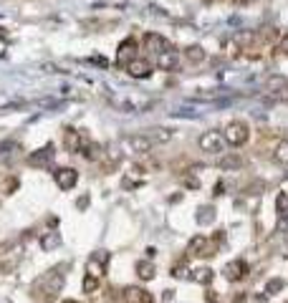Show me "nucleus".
Instances as JSON below:
<instances>
[{
	"instance_id": "5701e85b",
	"label": "nucleus",
	"mask_w": 288,
	"mask_h": 303,
	"mask_svg": "<svg viewBox=\"0 0 288 303\" xmlns=\"http://www.w3.org/2000/svg\"><path fill=\"white\" fill-rule=\"evenodd\" d=\"M190 273V268H187V258H182V261H177L175 266H172V276L175 278H185Z\"/></svg>"
},
{
	"instance_id": "0eeeda50",
	"label": "nucleus",
	"mask_w": 288,
	"mask_h": 303,
	"mask_svg": "<svg viewBox=\"0 0 288 303\" xmlns=\"http://www.w3.org/2000/svg\"><path fill=\"white\" fill-rule=\"evenodd\" d=\"M144 48L159 56V53H164V51H172V43H170L164 35H159V33H147V35H144Z\"/></svg>"
},
{
	"instance_id": "6ab92c4d",
	"label": "nucleus",
	"mask_w": 288,
	"mask_h": 303,
	"mask_svg": "<svg viewBox=\"0 0 288 303\" xmlns=\"http://www.w3.org/2000/svg\"><path fill=\"white\" fill-rule=\"evenodd\" d=\"M205 243H208V238H205V235L192 238V240H190V245H187V255H200V253H202V248H205Z\"/></svg>"
},
{
	"instance_id": "6e6552de",
	"label": "nucleus",
	"mask_w": 288,
	"mask_h": 303,
	"mask_svg": "<svg viewBox=\"0 0 288 303\" xmlns=\"http://www.w3.org/2000/svg\"><path fill=\"white\" fill-rule=\"evenodd\" d=\"M223 144H225V137L220 132H205L200 137V149L202 152H223Z\"/></svg>"
},
{
	"instance_id": "c756f323",
	"label": "nucleus",
	"mask_w": 288,
	"mask_h": 303,
	"mask_svg": "<svg viewBox=\"0 0 288 303\" xmlns=\"http://www.w3.org/2000/svg\"><path fill=\"white\" fill-rule=\"evenodd\" d=\"M205 303H218V293H215V291H210V293L205 296Z\"/></svg>"
},
{
	"instance_id": "2eb2a0df",
	"label": "nucleus",
	"mask_w": 288,
	"mask_h": 303,
	"mask_svg": "<svg viewBox=\"0 0 288 303\" xmlns=\"http://www.w3.org/2000/svg\"><path fill=\"white\" fill-rule=\"evenodd\" d=\"M243 164H245V159L240 154H228V157H220V162H218L220 169H240Z\"/></svg>"
},
{
	"instance_id": "cd10ccee",
	"label": "nucleus",
	"mask_w": 288,
	"mask_h": 303,
	"mask_svg": "<svg viewBox=\"0 0 288 303\" xmlns=\"http://www.w3.org/2000/svg\"><path fill=\"white\" fill-rule=\"evenodd\" d=\"M281 288H283V281H281V278H276V281H271V283H268V288H266V291H268V293H278Z\"/></svg>"
},
{
	"instance_id": "473e14b6",
	"label": "nucleus",
	"mask_w": 288,
	"mask_h": 303,
	"mask_svg": "<svg viewBox=\"0 0 288 303\" xmlns=\"http://www.w3.org/2000/svg\"><path fill=\"white\" fill-rule=\"evenodd\" d=\"M185 185H187V187H197V180H192V177H190V180H185Z\"/></svg>"
},
{
	"instance_id": "a878e982",
	"label": "nucleus",
	"mask_w": 288,
	"mask_h": 303,
	"mask_svg": "<svg viewBox=\"0 0 288 303\" xmlns=\"http://www.w3.org/2000/svg\"><path fill=\"white\" fill-rule=\"evenodd\" d=\"M58 243H61V238L53 233V235H46V238L40 240V248H43V250H51V248H56Z\"/></svg>"
},
{
	"instance_id": "bb28decb",
	"label": "nucleus",
	"mask_w": 288,
	"mask_h": 303,
	"mask_svg": "<svg viewBox=\"0 0 288 303\" xmlns=\"http://www.w3.org/2000/svg\"><path fill=\"white\" fill-rule=\"evenodd\" d=\"M286 86H288V81L281 78V76H276V78L268 81V89H271V91H278V89H286Z\"/></svg>"
},
{
	"instance_id": "f8f14e48",
	"label": "nucleus",
	"mask_w": 288,
	"mask_h": 303,
	"mask_svg": "<svg viewBox=\"0 0 288 303\" xmlns=\"http://www.w3.org/2000/svg\"><path fill=\"white\" fill-rule=\"evenodd\" d=\"M124 303H154L152 293L144 291V288H137V286H127L124 293H121Z\"/></svg>"
},
{
	"instance_id": "9d476101",
	"label": "nucleus",
	"mask_w": 288,
	"mask_h": 303,
	"mask_svg": "<svg viewBox=\"0 0 288 303\" xmlns=\"http://www.w3.org/2000/svg\"><path fill=\"white\" fill-rule=\"evenodd\" d=\"M127 73L132 78H149L152 76V63L147 58H134L127 63Z\"/></svg>"
},
{
	"instance_id": "9b49d317",
	"label": "nucleus",
	"mask_w": 288,
	"mask_h": 303,
	"mask_svg": "<svg viewBox=\"0 0 288 303\" xmlns=\"http://www.w3.org/2000/svg\"><path fill=\"white\" fill-rule=\"evenodd\" d=\"M129 152H137V154H142V152H149L152 149V142H149V137L147 134H134V137H124V142H121Z\"/></svg>"
},
{
	"instance_id": "39448f33",
	"label": "nucleus",
	"mask_w": 288,
	"mask_h": 303,
	"mask_svg": "<svg viewBox=\"0 0 288 303\" xmlns=\"http://www.w3.org/2000/svg\"><path fill=\"white\" fill-rule=\"evenodd\" d=\"M53 180L61 190H71L78 182V172L73 167H58V169H53Z\"/></svg>"
},
{
	"instance_id": "412c9836",
	"label": "nucleus",
	"mask_w": 288,
	"mask_h": 303,
	"mask_svg": "<svg viewBox=\"0 0 288 303\" xmlns=\"http://www.w3.org/2000/svg\"><path fill=\"white\" fill-rule=\"evenodd\" d=\"M81 149H84V157H86L89 162H96V159L101 157V147L94 144V142H91V144H81Z\"/></svg>"
},
{
	"instance_id": "c85d7f7f",
	"label": "nucleus",
	"mask_w": 288,
	"mask_h": 303,
	"mask_svg": "<svg viewBox=\"0 0 288 303\" xmlns=\"http://www.w3.org/2000/svg\"><path fill=\"white\" fill-rule=\"evenodd\" d=\"M276 207H278V212H286V210H288V197L283 195V192L278 195V200H276Z\"/></svg>"
},
{
	"instance_id": "f257e3e1",
	"label": "nucleus",
	"mask_w": 288,
	"mask_h": 303,
	"mask_svg": "<svg viewBox=\"0 0 288 303\" xmlns=\"http://www.w3.org/2000/svg\"><path fill=\"white\" fill-rule=\"evenodd\" d=\"M61 288H63V273H58V268H56V271L43 273L30 286V296H33V301H38V303H53L58 298Z\"/></svg>"
},
{
	"instance_id": "7c9ffc66",
	"label": "nucleus",
	"mask_w": 288,
	"mask_h": 303,
	"mask_svg": "<svg viewBox=\"0 0 288 303\" xmlns=\"http://www.w3.org/2000/svg\"><path fill=\"white\" fill-rule=\"evenodd\" d=\"M281 51H283V53H288V35H283V38H281Z\"/></svg>"
},
{
	"instance_id": "4be33fe9",
	"label": "nucleus",
	"mask_w": 288,
	"mask_h": 303,
	"mask_svg": "<svg viewBox=\"0 0 288 303\" xmlns=\"http://www.w3.org/2000/svg\"><path fill=\"white\" fill-rule=\"evenodd\" d=\"M213 220H215V207H210V205L200 207V212H197V223H200V225H208V223H213Z\"/></svg>"
},
{
	"instance_id": "f03ea898",
	"label": "nucleus",
	"mask_w": 288,
	"mask_h": 303,
	"mask_svg": "<svg viewBox=\"0 0 288 303\" xmlns=\"http://www.w3.org/2000/svg\"><path fill=\"white\" fill-rule=\"evenodd\" d=\"M225 142L230 144V147H243L248 139H251V129H248V124L245 121H230L228 126H225Z\"/></svg>"
},
{
	"instance_id": "1a4fd4ad",
	"label": "nucleus",
	"mask_w": 288,
	"mask_h": 303,
	"mask_svg": "<svg viewBox=\"0 0 288 303\" xmlns=\"http://www.w3.org/2000/svg\"><path fill=\"white\" fill-rule=\"evenodd\" d=\"M248 273H251V268H248L245 261H233V263H228V266L223 268V276H225L228 281H233V283L243 281Z\"/></svg>"
},
{
	"instance_id": "72a5a7b5",
	"label": "nucleus",
	"mask_w": 288,
	"mask_h": 303,
	"mask_svg": "<svg viewBox=\"0 0 288 303\" xmlns=\"http://www.w3.org/2000/svg\"><path fill=\"white\" fill-rule=\"evenodd\" d=\"M63 303H78V301H63Z\"/></svg>"
},
{
	"instance_id": "4468645a",
	"label": "nucleus",
	"mask_w": 288,
	"mask_h": 303,
	"mask_svg": "<svg viewBox=\"0 0 288 303\" xmlns=\"http://www.w3.org/2000/svg\"><path fill=\"white\" fill-rule=\"evenodd\" d=\"M157 66H159L162 71H172V68H177V53H175V48L159 53V56H157Z\"/></svg>"
},
{
	"instance_id": "a211bd4d",
	"label": "nucleus",
	"mask_w": 288,
	"mask_h": 303,
	"mask_svg": "<svg viewBox=\"0 0 288 303\" xmlns=\"http://www.w3.org/2000/svg\"><path fill=\"white\" fill-rule=\"evenodd\" d=\"M149 142L152 144H164V142H170L172 139V132H167V129H149Z\"/></svg>"
},
{
	"instance_id": "2f4dec72",
	"label": "nucleus",
	"mask_w": 288,
	"mask_h": 303,
	"mask_svg": "<svg viewBox=\"0 0 288 303\" xmlns=\"http://www.w3.org/2000/svg\"><path fill=\"white\" fill-rule=\"evenodd\" d=\"M86 205H89V195H84V197H81V200H78V207H81V210H84V207H86Z\"/></svg>"
},
{
	"instance_id": "aec40b11",
	"label": "nucleus",
	"mask_w": 288,
	"mask_h": 303,
	"mask_svg": "<svg viewBox=\"0 0 288 303\" xmlns=\"http://www.w3.org/2000/svg\"><path fill=\"white\" fill-rule=\"evenodd\" d=\"M185 56H187L190 63H202V61H205V51H202L200 46H190V48L185 51Z\"/></svg>"
},
{
	"instance_id": "f3484780",
	"label": "nucleus",
	"mask_w": 288,
	"mask_h": 303,
	"mask_svg": "<svg viewBox=\"0 0 288 303\" xmlns=\"http://www.w3.org/2000/svg\"><path fill=\"white\" fill-rule=\"evenodd\" d=\"M192 273V281L195 283H200V286H208V283H213V271L210 268H195V271H190Z\"/></svg>"
},
{
	"instance_id": "dca6fc26",
	"label": "nucleus",
	"mask_w": 288,
	"mask_h": 303,
	"mask_svg": "<svg viewBox=\"0 0 288 303\" xmlns=\"http://www.w3.org/2000/svg\"><path fill=\"white\" fill-rule=\"evenodd\" d=\"M134 271H137L139 281H152V278H154V263H152V261H139V263L134 266Z\"/></svg>"
},
{
	"instance_id": "f704fd0d",
	"label": "nucleus",
	"mask_w": 288,
	"mask_h": 303,
	"mask_svg": "<svg viewBox=\"0 0 288 303\" xmlns=\"http://www.w3.org/2000/svg\"><path fill=\"white\" fill-rule=\"evenodd\" d=\"M286 303H288V301H286Z\"/></svg>"
},
{
	"instance_id": "7ed1b4c3",
	"label": "nucleus",
	"mask_w": 288,
	"mask_h": 303,
	"mask_svg": "<svg viewBox=\"0 0 288 303\" xmlns=\"http://www.w3.org/2000/svg\"><path fill=\"white\" fill-rule=\"evenodd\" d=\"M106 263H109V253H106V250H96V253L89 258V263H86V273L101 281L104 273H106Z\"/></svg>"
},
{
	"instance_id": "ddd939ff",
	"label": "nucleus",
	"mask_w": 288,
	"mask_h": 303,
	"mask_svg": "<svg viewBox=\"0 0 288 303\" xmlns=\"http://www.w3.org/2000/svg\"><path fill=\"white\" fill-rule=\"evenodd\" d=\"M63 147L66 152H81V134L76 129H66V137H63Z\"/></svg>"
},
{
	"instance_id": "423d86ee",
	"label": "nucleus",
	"mask_w": 288,
	"mask_h": 303,
	"mask_svg": "<svg viewBox=\"0 0 288 303\" xmlns=\"http://www.w3.org/2000/svg\"><path fill=\"white\" fill-rule=\"evenodd\" d=\"M134 58H137V40H134V38L121 40V43H119V48H116V63L127 68V63H129V61H134Z\"/></svg>"
},
{
	"instance_id": "b1692460",
	"label": "nucleus",
	"mask_w": 288,
	"mask_h": 303,
	"mask_svg": "<svg viewBox=\"0 0 288 303\" xmlns=\"http://www.w3.org/2000/svg\"><path fill=\"white\" fill-rule=\"evenodd\" d=\"M96 288H99V278H94V276L86 273V278H84V293H96Z\"/></svg>"
},
{
	"instance_id": "20e7f679",
	"label": "nucleus",
	"mask_w": 288,
	"mask_h": 303,
	"mask_svg": "<svg viewBox=\"0 0 288 303\" xmlns=\"http://www.w3.org/2000/svg\"><path fill=\"white\" fill-rule=\"evenodd\" d=\"M53 157H56L53 144H46L43 149H38V152H33V154L28 157V164H30V167H38V169H46V167H51Z\"/></svg>"
},
{
	"instance_id": "393cba45",
	"label": "nucleus",
	"mask_w": 288,
	"mask_h": 303,
	"mask_svg": "<svg viewBox=\"0 0 288 303\" xmlns=\"http://www.w3.org/2000/svg\"><path fill=\"white\" fill-rule=\"evenodd\" d=\"M276 159H278L281 164H288V139L276 147Z\"/></svg>"
}]
</instances>
